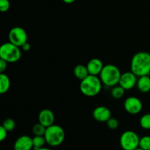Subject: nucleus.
Returning a JSON list of instances; mask_svg holds the SVG:
<instances>
[{"label":"nucleus","instance_id":"nucleus-9","mask_svg":"<svg viewBox=\"0 0 150 150\" xmlns=\"http://www.w3.org/2000/svg\"><path fill=\"white\" fill-rule=\"evenodd\" d=\"M138 76H136L132 71L125 72L122 73L118 84L125 90H130L136 86Z\"/></svg>","mask_w":150,"mask_h":150},{"label":"nucleus","instance_id":"nucleus-30","mask_svg":"<svg viewBox=\"0 0 150 150\" xmlns=\"http://www.w3.org/2000/svg\"><path fill=\"white\" fill-rule=\"evenodd\" d=\"M134 150H144V149H142V148H140V147H139H139L136 148V149H134Z\"/></svg>","mask_w":150,"mask_h":150},{"label":"nucleus","instance_id":"nucleus-28","mask_svg":"<svg viewBox=\"0 0 150 150\" xmlns=\"http://www.w3.org/2000/svg\"><path fill=\"white\" fill-rule=\"evenodd\" d=\"M63 1H64L65 4H73V2H74L76 0H62Z\"/></svg>","mask_w":150,"mask_h":150},{"label":"nucleus","instance_id":"nucleus-12","mask_svg":"<svg viewBox=\"0 0 150 150\" xmlns=\"http://www.w3.org/2000/svg\"><path fill=\"white\" fill-rule=\"evenodd\" d=\"M54 122H55V116L51 110L45 108L40 111L38 114V122L42 124L45 127H48L54 125Z\"/></svg>","mask_w":150,"mask_h":150},{"label":"nucleus","instance_id":"nucleus-13","mask_svg":"<svg viewBox=\"0 0 150 150\" xmlns=\"http://www.w3.org/2000/svg\"><path fill=\"white\" fill-rule=\"evenodd\" d=\"M88 72L89 75L92 76H99L100 72L102 71L103 68L104 67V64L103 62L98 58H93L88 62L86 64Z\"/></svg>","mask_w":150,"mask_h":150},{"label":"nucleus","instance_id":"nucleus-18","mask_svg":"<svg viewBox=\"0 0 150 150\" xmlns=\"http://www.w3.org/2000/svg\"><path fill=\"white\" fill-rule=\"evenodd\" d=\"M125 90L119 84L115 86H113L111 92V96L113 97V98L116 100L121 99L125 95Z\"/></svg>","mask_w":150,"mask_h":150},{"label":"nucleus","instance_id":"nucleus-19","mask_svg":"<svg viewBox=\"0 0 150 150\" xmlns=\"http://www.w3.org/2000/svg\"><path fill=\"white\" fill-rule=\"evenodd\" d=\"M139 124L144 130H150V114H144L140 118Z\"/></svg>","mask_w":150,"mask_h":150},{"label":"nucleus","instance_id":"nucleus-21","mask_svg":"<svg viewBox=\"0 0 150 150\" xmlns=\"http://www.w3.org/2000/svg\"><path fill=\"white\" fill-rule=\"evenodd\" d=\"M1 125L7 132H11L16 128V122L11 118H7L3 121Z\"/></svg>","mask_w":150,"mask_h":150},{"label":"nucleus","instance_id":"nucleus-26","mask_svg":"<svg viewBox=\"0 0 150 150\" xmlns=\"http://www.w3.org/2000/svg\"><path fill=\"white\" fill-rule=\"evenodd\" d=\"M7 67V62L5 60L0 58V73H4Z\"/></svg>","mask_w":150,"mask_h":150},{"label":"nucleus","instance_id":"nucleus-7","mask_svg":"<svg viewBox=\"0 0 150 150\" xmlns=\"http://www.w3.org/2000/svg\"><path fill=\"white\" fill-rule=\"evenodd\" d=\"M8 39L9 42L21 48L25 42H28V35L23 28L15 26L9 32Z\"/></svg>","mask_w":150,"mask_h":150},{"label":"nucleus","instance_id":"nucleus-23","mask_svg":"<svg viewBox=\"0 0 150 150\" xmlns=\"http://www.w3.org/2000/svg\"><path fill=\"white\" fill-rule=\"evenodd\" d=\"M106 124L109 129H111V130H116V129L118 128L120 123H119L118 120H117L116 118H114V117H111L106 122Z\"/></svg>","mask_w":150,"mask_h":150},{"label":"nucleus","instance_id":"nucleus-4","mask_svg":"<svg viewBox=\"0 0 150 150\" xmlns=\"http://www.w3.org/2000/svg\"><path fill=\"white\" fill-rule=\"evenodd\" d=\"M44 137L47 144L52 147H56L64 142L65 139V132L61 126L54 124L46 127Z\"/></svg>","mask_w":150,"mask_h":150},{"label":"nucleus","instance_id":"nucleus-5","mask_svg":"<svg viewBox=\"0 0 150 150\" xmlns=\"http://www.w3.org/2000/svg\"><path fill=\"white\" fill-rule=\"evenodd\" d=\"M21 57V49L20 47L10 42L2 43L0 45V58L7 63H14Z\"/></svg>","mask_w":150,"mask_h":150},{"label":"nucleus","instance_id":"nucleus-3","mask_svg":"<svg viewBox=\"0 0 150 150\" xmlns=\"http://www.w3.org/2000/svg\"><path fill=\"white\" fill-rule=\"evenodd\" d=\"M121 74L118 67L114 64H108L104 65L100 73L99 78L103 84L108 87H113L118 85Z\"/></svg>","mask_w":150,"mask_h":150},{"label":"nucleus","instance_id":"nucleus-16","mask_svg":"<svg viewBox=\"0 0 150 150\" xmlns=\"http://www.w3.org/2000/svg\"><path fill=\"white\" fill-rule=\"evenodd\" d=\"M73 74H74L75 77L81 81L87 77L89 73L88 72L86 66L83 65V64H78L73 69Z\"/></svg>","mask_w":150,"mask_h":150},{"label":"nucleus","instance_id":"nucleus-27","mask_svg":"<svg viewBox=\"0 0 150 150\" xmlns=\"http://www.w3.org/2000/svg\"><path fill=\"white\" fill-rule=\"evenodd\" d=\"M21 48L22 50H23V51H25V52H27V51H29L31 49V45L29 42H25L24 44H23V45H22L21 47Z\"/></svg>","mask_w":150,"mask_h":150},{"label":"nucleus","instance_id":"nucleus-15","mask_svg":"<svg viewBox=\"0 0 150 150\" xmlns=\"http://www.w3.org/2000/svg\"><path fill=\"white\" fill-rule=\"evenodd\" d=\"M11 85L10 79L5 73H0V95H4L9 91Z\"/></svg>","mask_w":150,"mask_h":150},{"label":"nucleus","instance_id":"nucleus-2","mask_svg":"<svg viewBox=\"0 0 150 150\" xmlns=\"http://www.w3.org/2000/svg\"><path fill=\"white\" fill-rule=\"evenodd\" d=\"M103 83L98 76L89 75L81 81L80 91L83 95L87 97H95L100 94L102 90Z\"/></svg>","mask_w":150,"mask_h":150},{"label":"nucleus","instance_id":"nucleus-25","mask_svg":"<svg viewBox=\"0 0 150 150\" xmlns=\"http://www.w3.org/2000/svg\"><path fill=\"white\" fill-rule=\"evenodd\" d=\"M7 133L8 132L4 128L2 125H0V142H2L3 141H4L7 138Z\"/></svg>","mask_w":150,"mask_h":150},{"label":"nucleus","instance_id":"nucleus-22","mask_svg":"<svg viewBox=\"0 0 150 150\" xmlns=\"http://www.w3.org/2000/svg\"><path fill=\"white\" fill-rule=\"evenodd\" d=\"M139 147L144 150H150V136H144L140 138Z\"/></svg>","mask_w":150,"mask_h":150},{"label":"nucleus","instance_id":"nucleus-14","mask_svg":"<svg viewBox=\"0 0 150 150\" xmlns=\"http://www.w3.org/2000/svg\"><path fill=\"white\" fill-rule=\"evenodd\" d=\"M138 89L142 93H148L150 92V76H142L138 77L137 83H136Z\"/></svg>","mask_w":150,"mask_h":150},{"label":"nucleus","instance_id":"nucleus-24","mask_svg":"<svg viewBox=\"0 0 150 150\" xmlns=\"http://www.w3.org/2000/svg\"><path fill=\"white\" fill-rule=\"evenodd\" d=\"M10 7V2L9 0H0V12L5 13L8 11Z\"/></svg>","mask_w":150,"mask_h":150},{"label":"nucleus","instance_id":"nucleus-11","mask_svg":"<svg viewBox=\"0 0 150 150\" xmlns=\"http://www.w3.org/2000/svg\"><path fill=\"white\" fill-rule=\"evenodd\" d=\"M33 149L32 138L27 135H23L18 138L13 144L14 150H32Z\"/></svg>","mask_w":150,"mask_h":150},{"label":"nucleus","instance_id":"nucleus-29","mask_svg":"<svg viewBox=\"0 0 150 150\" xmlns=\"http://www.w3.org/2000/svg\"><path fill=\"white\" fill-rule=\"evenodd\" d=\"M36 150H52L51 149H50V148H48V147H45V146H43V147H41L40 148V149H38Z\"/></svg>","mask_w":150,"mask_h":150},{"label":"nucleus","instance_id":"nucleus-8","mask_svg":"<svg viewBox=\"0 0 150 150\" xmlns=\"http://www.w3.org/2000/svg\"><path fill=\"white\" fill-rule=\"evenodd\" d=\"M143 104L137 97L130 96L126 98L124 102V108L126 112L132 115H136L142 111Z\"/></svg>","mask_w":150,"mask_h":150},{"label":"nucleus","instance_id":"nucleus-10","mask_svg":"<svg viewBox=\"0 0 150 150\" xmlns=\"http://www.w3.org/2000/svg\"><path fill=\"white\" fill-rule=\"evenodd\" d=\"M92 117L99 122H106L111 117V111L107 107L100 105L93 110Z\"/></svg>","mask_w":150,"mask_h":150},{"label":"nucleus","instance_id":"nucleus-20","mask_svg":"<svg viewBox=\"0 0 150 150\" xmlns=\"http://www.w3.org/2000/svg\"><path fill=\"white\" fill-rule=\"evenodd\" d=\"M46 127L40 122L37 123L32 127V133L35 136H44Z\"/></svg>","mask_w":150,"mask_h":150},{"label":"nucleus","instance_id":"nucleus-1","mask_svg":"<svg viewBox=\"0 0 150 150\" xmlns=\"http://www.w3.org/2000/svg\"><path fill=\"white\" fill-rule=\"evenodd\" d=\"M130 71L140 77L150 74V54L139 51L133 55L130 62Z\"/></svg>","mask_w":150,"mask_h":150},{"label":"nucleus","instance_id":"nucleus-6","mask_svg":"<svg viewBox=\"0 0 150 150\" xmlns=\"http://www.w3.org/2000/svg\"><path fill=\"white\" fill-rule=\"evenodd\" d=\"M140 138L136 132L126 130L121 135L120 144L123 150H134L139 146Z\"/></svg>","mask_w":150,"mask_h":150},{"label":"nucleus","instance_id":"nucleus-17","mask_svg":"<svg viewBox=\"0 0 150 150\" xmlns=\"http://www.w3.org/2000/svg\"><path fill=\"white\" fill-rule=\"evenodd\" d=\"M32 143H33L34 150H36L43 147L46 144V141L44 136H35L32 138Z\"/></svg>","mask_w":150,"mask_h":150}]
</instances>
